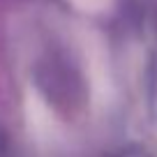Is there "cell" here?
<instances>
[{"instance_id": "1", "label": "cell", "mask_w": 157, "mask_h": 157, "mask_svg": "<svg viewBox=\"0 0 157 157\" xmlns=\"http://www.w3.org/2000/svg\"><path fill=\"white\" fill-rule=\"evenodd\" d=\"M35 83L46 102L63 113H72L83 102V76L63 53H49L35 69Z\"/></svg>"}]
</instances>
